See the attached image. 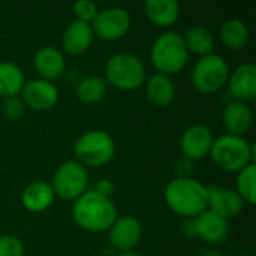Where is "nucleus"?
Here are the masks:
<instances>
[{
	"label": "nucleus",
	"mask_w": 256,
	"mask_h": 256,
	"mask_svg": "<svg viewBox=\"0 0 256 256\" xmlns=\"http://www.w3.org/2000/svg\"><path fill=\"white\" fill-rule=\"evenodd\" d=\"M72 219L84 231L104 232L111 228L117 219V208L110 200L98 190H86L72 206Z\"/></svg>",
	"instance_id": "obj_1"
},
{
	"label": "nucleus",
	"mask_w": 256,
	"mask_h": 256,
	"mask_svg": "<svg viewBox=\"0 0 256 256\" xmlns=\"http://www.w3.org/2000/svg\"><path fill=\"white\" fill-rule=\"evenodd\" d=\"M168 207L183 218H198L208 208L207 186L190 177H177L165 188Z\"/></svg>",
	"instance_id": "obj_2"
},
{
	"label": "nucleus",
	"mask_w": 256,
	"mask_h": 256,
	"mask_svg": "<svg viewBox=\"0 0 256 256\" xmlns=\"http://www.w3.org/2000/svg\"><path fill=\"white\" fill-rule=\"evenodd\" d=\"M210 156L220 170L228 172H238L249 164H254L255 147L243 136L226 134L213 141Z\"/></svg>",
	"instance_id": "obj_3"
},
{
	"label": "nucleus",
	"mask_w": 256,
	"mask_h": 256,
	"mask_svg": "<svg viewBox=\"0 0 256 256\" xmlns=\"http://www.w3.org/2000/svg\"><path fill=\"white\" fill-rule=\"evenodd\" d=\"M189 52L183 36L177 32H165L158 36L152 45L150 58L159 74L171 75L180 72L188 63Z\"/></svg>",
	"instance_id": "obj_4"
},
{
	"label": "nucleus",
	"mask_w": 256,
	"mask_h": 256,
	"mask_svg": "<svg viewBox=\"0 0 256 256\" xmlns=\"http://www.w3.org/2000/svg\"><path fill=\"white\" fill-rule=\"evenodd\" d=\"M105 76L116 88L135 90L146 82V68L138 56L117 52L105 64Z\"/></svg>",
	"instance_id": "obj_5"
},
{
	"label": "nucleus",
	"mask_w": 256,
	"mask_h": 256,
	"mask_svg": "<svg viewBox=\"0 0 256 256\" xmlns=\"http://www.w3.org/2000/svg\"><path fill=\"white\" fill-rule=\"evenodd\" d=\"M114 153L116 142L105 130H88L82 134L74 146L76 162L84 168L105 165L114 158Z\"/></svg>",
	"instance_id": "obj_6"
},
{
	"label": "nucleus",
	"mask_w": 256,
	"mask_h": 256,
	"mask_svg": "<svg viewBox=\"0 0 256 256\" xmlns=\"http://www.w3.org/2000/svg\"><path fill=\"white\" fill-rule=\"evenodd\" d=\"M230 78L226 60L216 52L202 56L192 70V84L201 93H214L220 90Z\"/></svg>",
	"instance_id": "obj_7"
},
{
	"label": "nucleus",
	"mask_w": 256,
	"mask_h": 256,
	"mask_svg": "<svg viewBox=\"0 0 256 256\" xmlns=\"http://www.w3.org/2000/svg\"><path fill=\"white\" fill-rule=\"evenodd\" d=\"M87 184H88L87 170L76 160H68L62 164L56 170L51 182L54 195L63 200L80 198L87 190Z\"/></svg>",
	"instance_id": "obj_8"
},
{
	"label": "nucleus",
	"mask_w": 256,
	"mask_h": 256,
	"mask_svg": "<svg viewBox=\"0 0 256 256\" xmlns=\"http://www.w3.org/2000/svg\"><path fill=\"white\" fill-rule=\"evenodd\" d=\"M130 15L128 9L111 6L98 10L94 20L90 22L93 33L105 40H116L124 36L130 27Z\"/></svg>",
	"instance_id": "obj_9"
},
{
	"label": "nucleus",
	"mask_w": 256,
	"mask_h": 256,
	"mask_svg": "<svg viewBox=\"0 0 256 256\" xmlns=\"http://www.w3.org/2000/svg\"><path fill=\"white\" fill-rule=\"evenodd\" d=\"M21 100L34 111H46L57 104L58 88L51 81L42 78L30 80L21 90Z\"/></svg>",
	"instance_id": "obj_10"
},
{
	"label": "nucleus",
	"mask_w": 256,
	"mask_h": 256,
	"mask_svg": "<svg viewBox=\"0 0 256 256\" xmlns=\"http://www.w3.org/2000/svg\"><path fill=\"white\" fill-rule=\"evenodd\" d=\"M213 134L206 124H192L180 138V148L188 160H201L210 154L213 146Z\"/></svg>",
	"instance_id": "obj_11"
},
{
	"label": "nucleus",
	"mask_w": 256,
	"mask_h": 256,
	"mask_svg": "<svg viewBox=\"0 0 256 256\" xmlns=\"http://www.w3.org/2000/svg\"><path fill=\"white\" fill-rule=\"evenodd\" d=\"M108 234L110 243L123 254L130 252L138 246L142 237V228L134 216H122L116 219V222L108 230Z\"/></svg>",
	"instance_id": "obj_12"
},
{
	"label": "nucleus",
	"mask_w": 256,
	"mask_h": 256,
	"mask_svg": "<svg viewBox=\"0 0 256 256\" xmlns=\"http://www.w3.org/2000/svg\"><path fill=\"white\" fill-rule=\"evenodd\" d=\"M207 190H208L210 212L222 216L226 220L236 218L242 212L244 201L237 194V190L228 188H216V186H208Z\"/></svg>",
	"instance_id": "obj_13"
},
{
	"label": "nucleus",
	"mask_w": 256,
	"mask_h": 256,
	"mask_svg": "<svg viewBox=\"0 0 256 256\" xmlns=\"http://www.w3.org/2000/svg\"><path fill=\"white\" fill-rule=\"evenodd\" d=\"M228 87L236 100L249 102L256 96V66L254 63H243L230 74Z\"/></svg>",
	"instance_id": "obj_14"
},
{
	"label": "nucleus",
	"mask_w": 256,
	"mask_h": 256,
	"mask_svg": "<svg viewBox=\"0 0 256 256\" xmlns=\"http://www.w3.org/2000/svg\"><path fill=\"white\" fill-rule=\"evenodd\" d=\"M94 33L92 28V24L74 20L68 24V27L63 32L62 36V46L68 54L78 56L86 52L92 42H93Z\"/></svg>",
	"instance_id": "obj_15"
},
{
	"label": "nucleus",
	"mask_w": 256,
	"mask_h": 256,
	"mask_svg": "<svg viewBox=\"0 0 256 256\" xmlns=\"http://www.w3.org/2000/svg\"><path fill=\"white\" fill-rule=\"evenodd\" d=\"M33 64L39 76L51 82L52 80L60 78L66 69V62H64V56L62 50L56 46H50V45L42 46L40 50L36 51Z\"/></svg>",
	"instance_id": "obj_16"
},
{
	"label": "nucleus",
	"mask_w": 256,
	"mask_h": 256,
	"mask_svg": "<svg viewBox=\"0 0 256 256\" xmlns=\"http://www.w3.org/2000/svg\"><path fill=\"white\" fill-rule=\"evenodd\" d=\"M222 120L228 135L243 136L254 123V112L246 102L232 100L225 106Z\"/></svg>",
	"instance_id": "obj_17"
},
{
	"label": "nucleus",
	"mask_w": 256,
	"mask_h": 256,
	"mask_svg": "<svg viewBox=\"0 0 256 256\" xmlns=\"http://www.w3.org/2000/svg\"><path fill=\"white\" fill-rule=\"evenodd\" d=\"M195 234H198L207 243H222L228 237L230 224L222 216L210 212L208 208L195 218Z\"/></svg>",
	"instance_id": "obj_18"
},
{
	"label": "nucleus",
	"mask_w": 256,
	"mask_h": 256,
	"mask_svg": "<svg viewBox=\"0 0 256 256\" xmlns=\"http://www.w3.org/2000/svg\"><path fill=\"white\" fill-rule=\"evenodd\" d=\"M54 198L56 195L50 183L33 182L22 190L21 202L28 212L39 213L50 208L51 204L54 202Z\"/></svg>",
	"instance_id": "obj_19"
},
{
	"label": "nucleus",
	"mask_w": 256,
	"mask_h": 256,
	"mask_svg": "<svg viewBox=\"0 0 256 256\" xmlns=\"http://www.w3.org/2000/svg\"><path fill=\"white\" fill-rule=\"evenodd\" d=\"M144 12L154 26L170 27L178 20L180 3L177 0H147Z\"/></svg>",
	"instance_id": "obj_20"
},
{
	"label": "nucleus",
	"mask_w": 256,
	"mask_h": 256,
	"mask_svg": "<svg viewBox=\"0 0 256 256\" xmlns=\"http://www.w3.org/2000/svg\"><path fill=\"white\" fill-rule=\"evenodd\" d=\"M146 94L154 106L165 108L176 96V86L168 75L154 74L146 81Z\"/></svg>",
	"instance_id": "obj_21"
},
{
	"label": "nucleus",
	"mask_w": 256,
	"mask_h": 256,
	"mask_svg": "<svg viewBox=\"0 0 256 256\" xmlns=\"http://www.w3.org/2000/svg\"><path fill=\"white\" fill-rule=\"evenodd\" d=\"M250 33L244 21L238 18L226 20L220 27V40L231 51L243 50L249 42Z\"/></svg>",
	"instance_id": "obj_22"
},
{
	"label": "nucleus",
	"mask_w": 256,
	"mask_h": 256,
	"mask_svg": "<svg viewBox=\"0 0 256 256\" xmlns=\"http://www.w3.org/2000/svg\"><path fill=\"white\" fill-rule=\"evenodd\" d=\"M26 84V75L20 66L12 62H0V96L12 98L21 93Z\"/></svg>",
	"instance_id": "obj_23"
},
{
	"label": "nucleus",
	"mask_w": 256,
	"mask_h": 256,
	"mask_svg": "<svg viewBox=\"0 0 256 256\" xmlns=\"http://www.w3.org/2000/svg\"><path fill=\"white\" fill-rule=\"evenodd\" d=\"M188 52H195L202 56L212 54L214 50V38L208 28L204 26H192L183 36Z\"/></svg>",
	"instance_id": "obj_24"
},
{
	"label": "nucleus",
	"mask_w": 256,
	"mask_h": 256,
	"mask_svg": "<svg viewBox=\"0 0 256 256\" xmlns=\"http://www.w3.org/2000/svg\"><path fill=\"white\" fill-rule=\"evenodd\" d=\"M105 94H106V81L96 75L82 78L76 86L78 99L87 105H94L100 102L105 98Z\"/></svg>",
	"instance_id": "obj_25"
},
{
	"label": "nucleus",
	"mask_w": 256,
	"mask_h": 256,
	"mask_svg": "<svg viewBox=\"0 0 256 256\" xmlns=\"http://www.w3.org/2000/svg\"><path fill=\"white\" fill-rule=\"evenodd\" d=\"M256 180V165L249 164L242 171H238L237 176V194L242 196V200L248 204H255Z\"/></svg>",
	"instance_id": "obj_26"
},
{
	"label": "nucleus",
	"mask_w": 256,
	"mask_h": 256,
	"mask_svg": "<svg viewBox=\"0 0 256 256\" xmlns=\"http://www.w3.org/2000/svg\"><path fill=\"white\" fill-rule=\"evenodd\" d=\"M24 110H26V105L21 100V98H18V96L6 98L2 104V111L10 122L20 120L24 114Z\"/></svg>",
	"instance_id": "obj_27"
},
{
	"label": "nucleus",
	"mask_w": 256,
	"mask_h": 256,
	"mask_svg": "<svg viewBox=\"0 0 256 256\" xmlns=\"http://www.w3.org/2000/svg\"><path fill=\"white\" fill-rule=\"evenodd\" d=\"M98 4L92 0H80L74 4V14H75V20L84 21V22H92L98 14Z\"/></svg>",
	"instance_id": "obj_28"
},
{
	"label": "nucleus",
	"mask_w": 256,
	"mask_h": 256,
	"mask_svg": "<svg viewBox=\"0 0 256 256\" xmlns=\"http://www.w3.org/2000/svg\"><path fill=\"white\" fill-rule=\"evenodd\" d=\"M24 248L18 237L2 236L0 237V256H22Z\"/></svg>",
	"instance_id": "obj_29"
},
{
	"label": "nucleus",
	"mask_w": 256,
	"mask_h": 256,
	"mask_svg": "<svg viewBox=\"0 0 256 256\" xmlns=\"http://www.w3.org/2000/svg\"><path fill=\"white\" fill-rule=\"evenodd\" d=\"M118 256H141V255H138V254H135V252H123V254H120Z\"/></svg>",
	"instance_id": "obj_30"
}]
</instances>
